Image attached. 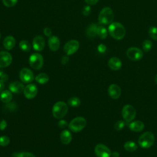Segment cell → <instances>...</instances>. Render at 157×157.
Returning a JSON list of instances; mask_svg holds the SVG:
<instances>
[{
    "label": "cell",
    "mask_w": 157,
    "mask_h": 157,
    "mask_svg": "<svg viewBox=\"0 0 157 157\" xmlns=\"http://www.w3.org/2000/svg\"><path fill=\"white\" fill-rule=\"evenodd\" d=\"M108 31L111 37L116 40L122 39L126 34L124 26L118 22L111 23L109 26Z\"/></svg>",
    "instance_id": "obj_1"
},
{
    "label": "cell",
    "mask_w": 157,
    "mask_h": 157,
    "mask_svg": "<svg viewBox=\"0 0 157 157\" xmlns=\"http://www.w3.org/2000/svg\"><path fill=\"white\" fill-rule=\"evenodd\" d=\"M114 14L112 9L109 7L103 8L98 17L99 23L101 25H110L112 23Z\"/></svg>",
    "instance_id": "obj_2"
},
{
    "label": "cell",
    "mask_w": 157,
    "mask_h": 157,
    "mask_svg": "<svg viewBox=\"0 0 157 157\" xmlns=\"http://www.w3.org/2000/svg\"><path fill=\"white\" fill-rule=\"evenodd\" d=\"M68 107L66 104L63 101H58L54 104L52 108V114L57 119L64 117L67 113Z\"/></svg>",
    "instance_id": "obj_3"
},
{
    "label": "cell",
    "mask_w": 157,
    "mask_h": 157,
    "mask_svg": "<svg viewBox=\"0 0 157 157\" xmlns=\"http://www.w3.org/2000/svg\"><path fill=\"white\" fill-rule=\"evenodd\" d=\"M155 141V136L151 132L147 131L142 134L138 139L139 145L142 148H149L151 147Z\"/></svg>",
    "instance_id": "obj_4"
},
{
    "label": "cell",
    "mask_w": 157,
    "mask_h": 157,
    "mask_svg": "<svg viewBox=\"0 0 157 157\" xmlns=\"http://www.w3.org/2000/svg\"><path fill=\"white\" fill-rule=\"evenodd\" d=\"M86 121L85 118L82 117H78L74 118L69 124V129L74 132L81 131L86 126Z\"/></svg>",
    "instance_id": "obj_5"
},
{
    "label": "cell",
    "mask_w": 157,
    "mask_h": 157,
    "mask_svg": "<svg viewBox=\"0 0 157 157\" xmlns=\"http://www.w3.org/2000/svg\"><path fill=\"white\" fill-rule=\"evenodd\" d=\"M121 114L124 120L127 122H130L133 120L136 115V111L135 108L129 104L125 105L121 111Z\"/></svg>",
    "instance_id": "obj_6"
},
{
    "label": "cell",
    "mask_w": 157,
    "mask_h": 157,
    "mask_svg": "<svg viewBox=\"0 0 157 157\" xmlns=\"http://www.w3.org/2000/svg\"><path fill=\"white\" fill-rule=\"evenodd\" d=\"M29 63L31 67L34 69L39 70L41 69L44 63L43 56L37 53L32 54L29 58Z\"/></svg>",
    "instance_id": "obj_7"
},
{
    "label": "cell",
    "mask_w": 157,
    "mask_h": 157,
    "mask_svg": "<svg viewBox=\"0 0 157 157\" xmlns=\"http://www.w3.org/2000/svg\"><path fill=\"white\" fill-rule=\"evenodd\" d=\"M126 56L132 61H138L142 58L143 53L137 47H130L126 51Z\"/></svg>",
    "instance_id": "obj_8"
},
{
    "label": "cell",
    "mask_w": 157,
    "mask_h": 157,
    "mask_svg": "<svg viewBox=\"0 0 157 157\" xmlns=\"http://www.w3.org/2000/svg\"><path fill=\"white\" fill-rule=\"evenodd\" d=\"M79 48V42L77 40H71L66 43L64 46V51L67 55L75 53Z\"/></svg>",
    "instance_id": "obj_9"
},
{
    "label": "cell",
    "mask_w": 157,
    "mask_h": 157,
    "mask_svg": "<svg viewBox=\"0 0 157 157\" xmlns=\"http://www.w3.org/2000/svg\"><path fill=\"white\" fill-rule=\"evenodd\" d=\"M94 152L98 157H110L112 154L109 148L102 144H99L95 147Z\"/></svg>",
    "instance_id": "obj_10"
},
{
    "label": "cell",
    "mask_w": 157,
    "mask_h": 157,
    "mask_svg": "<svg viewBox=\"0 0 157 157\" xmlns=\"http://www.w3.org/2000/svg\"><path fill=\"white\" fill-rule=\"evenodd\" d=\"M19 76L24 83H30L34 80V74L28 68H23L20 72Z\"/></svg>",
    "instance_id": "obj_11"
},
{
    "label": "cell",
    "mask_w": 157,
    "mask_h": 157,
    "mask_svg": "<svg viewBox=\"0 0 157 157\" xmlns=\"http://www.w3.org/2000/svg\"><path fill=\"white\" fill-rule=\"evenodd\" d=\"M12 61L11 55L6 51L0 52V67H6L9 66Z\"/></svg>",
    "instance_id": "obj_12"
},
{
    "label": "cell",
    "mask_w": 157,
    "mask_h": 157,
    "mask_svg": "<svg viewBox=\"0 0 157 157\" xmlns=\"http://www.w3.org/2000/svg\"><path fill=\"white\" fill-rule=\"evenodd\" d=\"M23 93L27 99H33L37 93V88L36 85L30 83L25 87Z\"/></svg>",
    "instance_id": "obj_13"
},
{
    "label": "cell",
    "mask_w": 157,
    "mask_h": 157,
    "mask_svg": "<svg viewBox=\"0 0 157 157\" xmlns=\"http://www.w3.org/2000/svg\"><path fill=\"white\" fill-rule=\"evenodd\" d=\"M45 44L44 38L42 36H37L33 40V47L35 50L40 52L44 49Z\"/></svg>",
    "instance_id": "obj_14"
},
{
    "label": "cell",
    "mask_w": 157,
    "mask_h": 157,
    "mask_svg": "<svg viewBox=\"0 0 157 157\" xmlns=\"http://www.w3.org/2000/svg\"><path fill=\"white\" fill-rule=\"evenodd\" d=\"M108 93L110 98L116 99L121 96V91L118 85L116 84H112L109 86Z\"/></svg>",
    "instance_id": "obj_15"
},
{
    "label": "cell",
    "mask_w": 157,
    "mask_h": 157,
    "mask_svg": "<svg viewBox=\"0 0 157 157\" xmlns=\"http://www.w3.org/2000/svg\"><path fill=\"white\" fill-rule=\"evenodd\" d=\"M48 46L51 50L55 52L58 50L60 45V40L59 38L56 36H50L48 41Z\"/></svg>",
    "instance_id": "obj_16"
},
{
    "label": "cell",
    "mask_w": 157,
    "mask_h": 157,
    "mask_svg": "<svg viewBox=\"0 0 157 157\" xmlns=\"http://www.w3.org/2000/svg\"><path fill=\"white\" fill-rule=\"evenodd\" d=\"M9 88L12 93H20L24 91L25 86L21 82L15 81L9 85Z\"/></svg>",
    "instance_id": "obj_17"
},
{
    "label": "cell",
    "mask_w": 157,
    "mask_h": 157,
    "mask_svg": "<svg viewBox=\"0 0 157 157\" xmlns=\"http://www.w3.org/2000/svg\"><path fill=\"white\" fill-rule=\"evenodd\" d=\"M108 65L111 69L113 71H117L121 68L122 63L118 58L112 57L109 60Z\"/></svg>",
    "instance_id": "obj_18"
},
{
    "label": "cell",
    "mask_w": 157,
    "mask_h": 157,
    "mask_svg": "<svg viewBox=\"0 0 157 157\" xmlns=\"http://www.w3.org/2000/svg\"><path fill=\"white\" fill-rule=\"evenodd\" d=\"M15 45V39L13 36H9L5 37L3 40V46L7 50H10L12 49Z\"/></svg>",
    "instance_id": "obj_19"
},
{
    "label": "cell",
    "mask_w": 157,
    "mask_h": 157,
    "mask_svg": "<svg viewBox=\"0 0 157 157\" xmlns=\"http://www.w3.org/2000/svg\"><path fill=\"white\" fill-rule=\"evenodd\" d=\"M129 129L134 132H140L144 128V124L140 120H136L131 123L129 125Z\"/></svg>",
    "instance_id": "obj_20"
},
{
    "label": "cell",
    "mask_w": 157,
    "mask_h": 157,
    "mask_svg": "<svg viewBox=\"0 0 157 157\" xmlns=\"http://www.w3.org/2000/svg\"><path fill=\"white\" fill-rule=\"evenodd\" d=\"M60 140L63 144H69L72 140V134L68 130H63L60 134Z\"/></svg>",
    "instance_id": "obj_21"
},
{
    "label": "cell",
    "mask_w": 157,
    "mask_h": 157,
    "mask_svg": "<svg viewBox=\"0 0 157 157\" xmlns=\"http://www.w3.org/2000/svg\"><path fill=\"white\" fill-rule=\"evenodd\" d=\"M98 26L94 23H91L88 26L86 29V35L90 38H94L97 36Z\"/></svg>",
    "instance_id": "obj_22"
},
{
    "label": "cell",
    "mask_w": 157,
    "mask_h": 157,
    "mask_svg": "<svg viewBox=\"0 0 157 157\" xmlns=\"http://www.w3.org/2000/svg\"><path fill=\"white\" fill-rule=\"evenodd\" d=\"M12 99V94L10 91L4 90L0 94V99L4 103H9Z\"/></svg>",
    "instance_id": "obj_23"
},
{
    "label": "cell",
    "mask_w": 157,
    "mask_h": 157,
    "mask_svg": "<svg viewBox=\"0 0 157 157\" xmlns=\"http://www.w3.org/2000/svg\"><path fill=\"white\" fill-rule=\"evenodd\" d=\"M107 34H108V32L107 29L102 26V25H99L98 26V29H97V35L102 39H104L107 37Z\"/></svg>",
    "instance_id": "obj_24"
},
{
    "label": "cell",
    "mask_w": 157,
    "mask_h": 157,
    "mask_svg": "<svg viewBox=\"0 0 157 157\" xmlns=\"http://www.w3.org/2000/svg\"><path fill=\"white\" fill-rule=\"evenodd\" d=\"M35 80H36L37 82H38L40 84H45L47 82H48L49 80V77L47 74L40 73L36 77Z\"/></svg>",
    "instance_id": "obj_25"
},
{
    "label": "cell",
    "mask_w": 157,
    "mask_h": 157,
    "mask_svg": "<svg viewBox=\"0 0 157 157\" xmlns=\"http://www.w3.org/2000/svg\"><path fill=\"white\" fill-rule=\"evenodd\" d=\"M124 148L126 151L132 152V151H134L135 150H137V146L134 142L128 141L124 144Z\"/></svg>",
    "instance_id": "obj_26"
},
{
    "label": "cell",
    "mask_w": 157,
    "mask_h": 157,
    "mask_svg": "<svg viewBox=\"0 0 157 157\" xmlns=\"http://www.w3.org/2000/svg\"><path fill=\"white\" fill-rule=\"evenodd\" d=\"M20 48L25 52H29L31 50V45L27 40H21L19 44Z\"/></svg>",
    "instance_id": "obj_27"
},
{
    "label": "cell",
    "mask_w": 157,
    "mask_h": 157,
    "mask_svg": "<svg viewBox=\"0 0 157 157\" xmlns=\"http://www.w3.org/2000/svg\"><path fill=\"white\" fill-rule=\"evenodd\" d=\"M68 104L69 105L72 106V107H78V105H80L81 101L80 99L77 98V97H72L69 100H68Z\"/></svg>",
    "instance_id": "obj_28"
},
{
    "label": "cell",
    "mask_w": 157,
    "mask_h": 157,
    "mask_svg": "<svg viewBox=\"0 0 157 157\" xmlns=\"http://www.w3.org/2000/svg\"><path fill=\"white\" fill-rule=\"evenodd\" d=\"M142 49L145 52H149L152 46H153V44H152V42L150 40H148V39H146L144 41V42L142 43Z\"/></svg>",
    "instance_id": "obj_29"
},
{
    "label": "cell",
    "mask_w": 157,
    "mask_h": 157,
    "mask_svg": "<svg viewBox=\"0 0 157 157\" xmlns=\"http://www.w3.org/2000/svg\"><path fill=\"white\" fill-rule=\"evenodd\" d=\"M148 34L150 37L155 40H157V27L156 26H151L149 28Z\"/></svg>",
    "instance_id": "obj_30"
},
{
    "label": "cell",
    "mask_w": 157,
    "mask_h": 157,
    "mask_svg": "<svg viewBox=\"0 0 157 157\" xmlns=\"http://www.w3.org/2000/svg\"><path fill=\"white\" fill-rule=\"evenodd\" d=\"M17 108V105L12 102V103H8L7 104L5 105L4 107V110H6L7 112H12L13 110H15Z\"/></svg>",
    "instance_id": "obj_31"
},
{
    "label": "cell",
    "mask_w": 157,
    "mask_h": 157,
    "mask_svg": "<svg viewBox=\"0 0 157 157\" xmlns=\"http://www.w3.org/2000/svg\"><path fill=\"white\" fill-rule=\"evenodd\" d=\"M18 0H2L4 5L7 7H12L16 5Z\"/></svg>",
    "instance_id": "obj_32"
},
{
    "label": "cell",
    "mask_w": 157,
    "mask_h": 157,
    "mask_svg": "<svg viewBox=\"0 0 157 157\" xmlns=\"http://www.w3.org/2000/svg\"><path fill=\"white\" fill-rule=\"evenodd\" d=\"M125 125V123L123 120H118L114 124V128L117 131L121 130Z\"/></svg>",
    "instance_id": "obj_33"
},
{
    "label": "cell",
    "mask_w": 157,
    "mask_h": 157,
    "mask_svg": "<svg viewBox=\"0 0 157 157\" xmlns=\"http://www.w3.org/2000/svg\"><path fill=\"white\" fill-rule=\"evenodd\" d=\"M10 142V139L7 136L0 137V146L5 147L9 145Z\"/></svg>",
    "instance_id": "obj_34"
},
{
    "label": "cell",
    "mask_w": 157,
    "mask_h": 157,
    "mask_svg": "<svg viewBox=\"0 0 157 157\" xmlns=\"http://www.w3.org/2000/svg\"><path fill=\"white\" fill-rule=\"evenodd\" d=\"M14 156L15 157H35V156L33 153L26 151L18 153L15 155H14Z\"/></svg>",
    "instance_id": "obj_35"
},
{
    "label": "cell",
    "mask_w": 157,
    "mask_h": 157,
    "mask_svg": "<svg viewBox=\"0 0 157 157\" xmlns=\"http://www.w3.org/2000/svg\"><path fill=\"white\" fill-rule=\"evenodd\" d=\"M8 78H9L8 75L7 74H6L4 71L0 70V80L4 82L7 81L8 80Z\"/></svg>",
    "instance_id": "obj_36"
},
{
    "label": "cell",
    "mask_w": 157,
    "mask_h": 157,
    "mask_svg": "<svg viewBox=\"0 0 157 157\" xmlns=\"http://www.w3.org/2000/svg\"><path fill=\"white\" fill-rule=\"evenodd\" d=\"M91 12V7L90 6H85L83 10H82V13L85 16H87V15H89V14Z\"/></svg>",
    "instance_id": "obj_37"
},
{
    "label": "cell",
    "mask_w": 157,
    "mask_h": 157,
    "mask_svg": "<svg viewBox=\"0 0 157 157\" xmlns=\"http://www.w3.org/2000/svg\"><path fill=\"white\" fill-rule=\"evenodd\" d=\"M58 126H59V128H66L67 125H69V124H67V122L66 120H59V122H58Z\"/></svg>",
    "instance_id": "obj_38"
},
{
    "label": "cell",
    "mask_w": 157,
    "mask_h": 157,
    "mask_svg": "<svg viewBox=\"0 0 157 157\" xmlns=\"http://www.w3.org/2000/svg\"><path fill=\"white\" fill-rule=\"evenodd\" d=\"M106 49H107L106 46L104 44H99L98 47V50L100 53H104L105 52Z\"/></svg>",
    "instance_id": "obj_39"
},
{
    "label": "cell",
    "mask_w": 157,
    "mask_h": 157,
    "mask_svg": "<svg viewBox=\"0 0 157 157\" xmlns=\"http://www.w3.org/2000/svg\"><path fill=\"white\" fill-rule=\"evenodd\" d=\"M44 34H45L46 36L50 37L51 35H52V30H51V29H50V28L46 27V28H45L44 29Z\"/></svg>",
    "instance_id": "obj_40"
},
{
    "label": "cell",
    "mask_w": 157,
    "mask_h": 157,
    "mask_svg": "<svg viewBox=\"0 0 157 157\" xmlns=\"http://www.w3.org/2000/svg\"><path fill=\"white\" fill-rule=\"evenodd\" d=\"M7 123L5 120H2L0 122V130H4L7 127Z\"/></svg>",
    "instance_id": "obj_41"
},
{
    "label": "cell",
    "mask_w": 157,
    "mask_h": 157,
    "mask_svg": "<svg viewBox=\"0 0 157 157\" xmlns=\"http://www.w3.org/2000/svg\"><path fill=\"white\" fill-rule=\"evenodd\" d=\"M69 61V58L67 56H64L62 59H61V63L63 64H66L68 63Z\"/></svg>",
    "instance_id": "obj_42"
},
{
    "label": "cell",
    "mask_w": 157,
    "mask_h": 157,
    "mask_svg": "<svg viewBox=\"0 0 157 157\" xmlns=\"http://www.w3.org/2000/svg\"><path fill=\"white\" fill-rule=\"evenodd\" d=\"M85 1L88 5H94L99 1V0H85Z\"/></svg>",
    "instance_id": "obj_43"
},
{
    "label": "cell",
    "mask_w": 157,
    "mask_h": 157,
    "mask_svg": "<svg viewBox=\"0 0 157 157\" xmlns=\"http://www.w3.org/2000/svg\"><path fill=\"white\" fill-rule=\"evenodd\" d=\"M111 156L112 157H119V153L117 151H113V153H112Z\"/></svg>",
    "instance_id": "obj_44"
},
{
    "label": "cell",
    "mask_w": 157,
    "mask_h": 157,
    "mask_svg": "<svg viewBox=\"0 0 157 157\" xmlns=\"http://www.w3.org/2000/svg\"><path fill=\"white\" fill-rule=\"evenodd\" d=\"M4 82L0 80V93L2 92V91L3 88H4Z\"/></svg>",
    "instance_id": "obj_45"
},
{
    "label": "cell",
    "mask_w": 157,
    "mask_h": 157,
    "mask_svg": "<svg viewBox=\"0 0 157 157\" xmlns=\"http://www.w3.org/2000/svg\"><path fill=\"white\" fill-rule=\"evenodd\" d=\"M155 83L157 84V74H156V76L155 77Z\"/></svg>",
    "instance_id": "obj_46"
},
{
    "label": "cell",
    "mask_w": 157,
    "mask_h": 157,
    "mask_svg": "<svg viewBox=\"0 0 157 157\" xmlns=\"http://www.w3.org/2000/svg\"><path fill=\"white\" fill-rule=\"evenodd\" d=\"M1 33H0V39H1Z\"/></svg>",
    "instance_id": "obj_47"
}]
</instances>
